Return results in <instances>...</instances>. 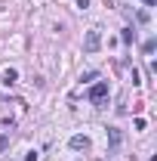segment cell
Returning a JSON list of instances; mask_svg holds the SVG:
<instances>
[{
	"instance_id": "6da1fadb",
	"label": "cell",
	"mask_w": 157,
	"mask_h": 161,
	"mask_svg": "<svg viewBox=\"0 0 157 161\" xmlns=\"http://www.w3.org/2000/svg\"><path fill=\"white\" fill-rule=\"evenodd\" d=\"M86 96H89V102H102V99H108V84H105V80H99V84H93Z\"/></svg>"
},
{
	"instance_id": "7a4b0ae2",
	"label": "cell",
	"mask_w": 157,
	"mask_h": 161,
	"mask_svg": "<svg viewBox=\"0 0 157 161\" xmlns=\"http://www.w3.org/2000/svg\"><path fill=\"white\" fill-rule=\"evenodd\" d=\"M99 47H102V34H99V28L86 31V40H83V50H86V53H96Z\"/></svg>"
},
{
	"instance_id": "3957f363",
	"label": "cell",
	"mask_w": 157,
	"mask_h": 161,
	"mask_svg": "<svg viewBox=\"0 0 157 161\" xmlns=\"http://www.w3.org/2000/svg\"><path fill=\"white\" fill-rule=\"evenodd\" d=\"M16 80H19V71H16V68H6V71L0 75V84H3V87H13Z\"/></svg>"
},
{
	"instance_id": "277c9868",
	"label": "cell",
	"mask_w": 157,
	"mask_h": 161,
	"mask_svg": "<svg viewBox=\"0 0 157 161\" xmlns=\"http://www.w3.org/2000/svg\"><path fill=\"white\" fill-rule=\"evenodd\" d=\"M71 149H77V152L83 149V152H86V149H89V140H86V136H80V133H77V136H71Z\"/></svg>"
},
{
	"instance_id": "5b68a950",
	"label": "cell",
	"mask_w": 157,
	"mask_h": 161,
	"mask_svg": "<svg viewBox=\"0 0 157 161\" xmlns=\"http://www.w3.org/2000/svg\"><path fill=\"white\" fill-rule=\"evenodd\" d=\"M154 50H157V40H145V47H142V53H145V56H151Z\"/></svg>"
},
{
	"instance_id": "8992f818",
	"label": "cell",
	"mask_w": 157,
	"mask_h": 161,
	"mask_svg": "<svg viewBox=\"0 0 157 161\" xmlns=\"http://www.w3.org/2000/svg\"><path fill=\"white\" fill-rule=\"evenodd\" d=\"M133 37H136V31H129V28H126V31H123V43H133Z\"/></svg>"
},
{
	"instance_id": "52a82bcc",
	"label": "cell",
	"mask_w": 157,
	"mask_h": 161,
	"mask_svg": "<svg viewBox=\"0 0 157 161\" xmlns=\"http://www.w3.org/2000/svg\"><path fill=\"white\" fill-rule=\"evenodd\" d=\"M6 146H9V136H0V152H3Z\"/></svg>"
},
{
	"instance_id": "ba28073f",
	"label": "cell",
	"mask_w": 157,
	"mask_h": 161,
	"mask_svg": "<svg viewBox=\"0 0 157 161\" xmlns=\"http://www.w3.org/2000/svg\"><path fill=\"white\" fill-rule=\"evenodd\" d=\"M145 3H148V6H154V0H145Z\"/></svg>"
}]
</instances>
